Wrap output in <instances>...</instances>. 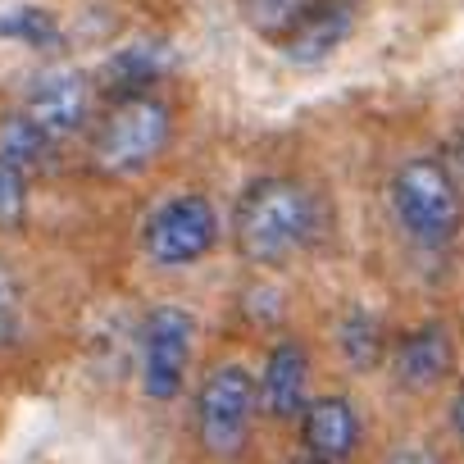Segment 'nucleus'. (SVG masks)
Listing matches in <instances>:
<instances>
[{
	"label": "nucleus",
	"instance_id": "obj_15",
	"mask_svg": "<svg viewBox=\"0 0 464 464\" xmlns=\"http://www.w3.org/2000/svg\"><path fill=\"white\" fill-rule=\"evenodd\" d=\"M28 337V287L10 260H0V351H14Z\"/></svg>",
	"mask_w": 464,
	"mask_h": 464
},
{
	"label": "nucleus",
	"instance_id": "obj_14",
	"mask_svg": "<svg viewBox=\"0 0 464 464\" xmlns=\"http://www.w3.org/2000/svg\"><path fill=\"white\" fill-rule=\"evenodd\" d=\"M0 160H10L14 169H24V173L33 178V173L51 169V160H55V141H51V137L24 114V110H14V114L0 119Z\"/></svg>",
	"mask_w": 464,
	"mask_h": 464
},
{
	"label": "nucleus",
	"instance_id": "obj_13",
	"mask_svg": "<svg viewBox=\"0 0 464 464\" xmlns=\"http://www.w3.org/2000/svg\"><path fill=\"white\" fill-rule=\"evenodd\" d=\"M169 69V55L160 46H123L110 64H105V92L110 101H128V96H146L155 92V82L164 78Z\"/></svg>",
	"mask_w": 464,
	"mask_h": 464
},
{
	"label": "nucleus",
	"instance_id": "obj_3",
	"mask_svg": "<svg viewBox=\"0 0 464 464\" xmlns=\"http://www.w3.org/2000/svg\"><path fill=\"white\" fill-rule=\"evenodd\" d=\"M169 141H173V110H169V101L146 92V96L110 101L105 119L92 132L87 155L101 178H137L150 164H160Z\"/></svg>",
	"mask_w": 464,
	"mask_h": 464
},
{
	"label": "nucleus",
	"instance_id": "obj_21",
	"mask_svg": "<svg viewBox=\"0 0 464 464\" xmlns=\"http://www.w3.org/2000/svg\"><path fill=\"white\" fill-rule=\"evenodd\" d=\"M446 164H450V173L459 178V187H464V119H459V128L450 132V141H446Z\"/></svg>",
	"mask_w": 464,
	"mask_h": 464
},
{
	"label": "nucleus",
	"instance_id": "obj_11",
	"mask_svg": "<svg viewBox=\"0 0 464 464\" xmlns=\"http://www.w3.org/2000/svg\"><path fill=\"white\" fill-rule=\"evenodd\" d=\"M355 28V5L351 0H310L301 19L274 42L283 60L292 64H324Z\"/></svg>",
	"mask_w": 464,
	"mask_h": 464
},
{
	"label": "nucleus",
	"instance_id": "obj_20",
	"mask_svg": "<svg viewBox=\"0 0 464 464\" xmlns=\"http://www.w3.org/2000/svg\"><path fill=\"white\" fill-rule=\"evenodd\" d=\"M446 428H450V437L464 446V382H455V392L446 396Z\"/></svg>",
	"mask_w": 464,
	"mask_h": 464
},
{
	"label": "nucleus",
	"instance_id": "obj_10",
	"mask_svg": "<svg viewBox=\"0 0 464 464\" xmlns=\"http://www.w3.org/2000/svg\"><path fill=\"white\" fill-rule=\"evenodd\" d=\"M296 437H301V450L305 455H314L324 464H346L364 446V414H360V405L351 396L324 392L296 419Z\"/></svg>",
	"mask_w": 464,
	"mask_h": 464
},
{
	"label": "nucleus",
	"instance_id": "obj_18",
	"mask_svg": "<svg viewBox=\"0 0 464 464\" xmlns=\"http://www.w3.org/2000/svg\"><path fill=\"white\" fill-rule=\"evenodd\" d=\"M305 5H310V0H242V19H246L260 37L278 42V37L301 19Z\"/></svg>",
	"mask_w": 464,
	"mask_h": 464
},
{
	"label": "nucleus",
	"instance_id": "obj_22",
	"mask_svg": "<svg viewBox=\"0 0 464 464\" xmlns=\"http://www.w3.org/2000/svg\"><path fill=\"white\" fill-rule=\"evenodd\" d=\"M287 464H324V459H314V455H305V450H301V455H296V459H287Z\"/></svg>",
	"mask_w": 464,
	"mask_h": 464
},
{
	"label": "nucleus",
	"instance_id": "obj_2",
	"mask_svg": "<svg viewBox=\"0 0 464 464\" xmlns=\"http://www.w3.org/2000/svg\"><path fill=\"white\" fill-rule=\"evenodd\" d=\"M387 209L401 237L423 256H446L464 237V187L441 150H414L392 169Z\"/></svg>",
	"mask_w": 464,
	"mask_h": 464
},
{
	"label": "nucleus",
	"instance_id": "obj_17",
	"mask_svg": "<svg viewBox=\"0 0 464 464\" xmlns=\"http://www.w3.org/2000/svg\"><path fill=\"white\" fill-rule=\"evenodd\" d=\"M28 173L14 169L10 160H0V232H19L28 223L33 209V191H28Z\"/></svg>",
	"mask_w": 464,
	"mask_h": 464
},
{
	"label": "nucleus",
	"instance_id": "obj_7",
	"mask_svg": "<svg viewBox=\"0 0 464 464\" xmlns=\"http://www.w3.org/2000/svg\"><path fill=\"white\" fill-rule=\"evenodd\" d=\"M455 369H459V342L446 319H423V324L405 328L401 337H392L387 373L401 392L428 396V392L446 387L455 378Z\"/></svg>",
	"mask_w": 464,
	"mask_h": 464
},
{
	"label": "nucleus",
	"instance_id": "obj_4",
	"mask_svg": "<svg viewBox=\"0 0 464 464\" xmlns=\"http://www.w3.org/2000/svg\"><path fill=\"white\" fill-rule=\"evenodd\" d=\"M256 414H260V387L246 364L223 360L196 382L191 432L209 459H237L251 441Z\"/></svg>",
	"mask_w": 464,
	"mask_h": 464
},
{
	"label": "nucleus",
	"instance_id": "obj_12",
	"mask_svg": "<svg viewBox=\"0 0 464 464\" xmlns=\"http://www.w3.org/2000/svg\"><path fill=\"white\" fill-rule=\"evenodd\" d=\"M337 351L342 360L355 369V373H373V369H387V351H392V337L382 328V319L364 305L346 310L342 324H337Z\"/></svg>",
	"mask_w": 464,
	"mask_h": 464
},
{
	"label": "nucleus",
	"instance_id": "obj_5",
	"mask_svg": "<svg viewBox=\"0 0 464 464\" xmlns=\"http://www.w3.org/2000/svg\"><path fill=\"white\" fill-rule=\"evenodd\" d=\"M218 209L205 191H178L160 200L141 223V251L160 269H191L218 246Z\"/></svg>",
	"mask_w": 464,
	"mask_h": 464
},
{
	"label": "nucleus",
	"instance_id": "obj_8",
	"mask_svg": "<svg viewBox=\"0 0 464 464\" xmlns=\"http://www.w3.org/2000/svg\"><path fill=\"white\" fill-rule=\"evenodd\" d=\"M19 110L60 146V141H69L73 132L87 128V119H92V82L78 69H51V73L33 78V87L24 92Z\"/></svg>",
	"mask_w": 464,
	"mask_h": 464
},
{
	"label": "nucleus",
	"instance_id": "obj_1",
	"mask_svg": "<svg viewBox=\"0 0 464 464\" xmlns=\"http://www.w3.org/2000/svg\"><path fill=\"white\" fill-rule=\"evenodd\" d=\"M227 237L242 265L283 269L319 237V200L292 173H260L232 200Z\"/></svg>",
	"mask_w": 464,
	"mask_h": 464
},
{
	"label": "nucleus",
	"instance_id": "obj_6",
	"mask_svg": "<svg viewBox=\"0 0 464 464\" xmlns=\"http://www.w3.org/2000/svg\"><path fill=\"white\" fill-rule=\"evenodd\" d=\"M196 346V319L182 305H150L141 319V396L173 405L187 387Z\"/></svg>",
	"mask_w": 464,
	"mask_h": 464
},
{
	"label": "nucleus",
	"instance_id": "obj_9",
	"mask_svg": "<svg viewBox=\"0 0 464 464\" xmlns=\"http://www.w3.org/2000/svg\"><path fill=\"white\" fill-rule=\"evenodd\" d=\"M310 378H314V364H310L305 342L301 337H278L265 351V364L256 373L260 414H269L274 423H296L305 414V405L314 401L310 396Z\"/></svg>",
	"mask_w": 464,
	"mask_h": 464
},
{
	"label": "nucleus",
	"instance_id": "obj_19",
	"mask_svg": "<svg viewBox=\"0 0 464 464\" xmlns=\"http://www.w3.org/2000/svg\"><path fill=\"white\" fill-rule=\"evenodd\" d=\"M378 464H446V459H441V450H437L432 441H423V437H405V441L387 446V455H382Z\"/></svg>",
	"mask_w": 464,
	"mask_h": 464
},
{
	"label": "nucleus",
	"instance_id": "obj_16",
	"mask_svg": "<svg viewBox=\"0 0 464 464\" xmlns=\"http://www.w3.org/2000/svg\"><path fill=\"white\" fill-rule=\"evenodd\" d=\"M0 37H5V42H24L33 51H51V46H60V24L46 10L24 5V10H10L5 19H0Z\"/></svg>",
	"mask_w": 464,
	"mask_h": 464
}]
</instances>
